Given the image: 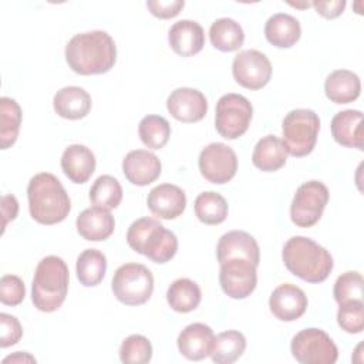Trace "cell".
<instances>
[{
    "instance_id": "obj_29",
    "label": "cell",
    "mask_w": 364,
    "mask_h": 364,
    "mask_svg": "<svg viewBox=\"0 0 364 364\" xmlns=\"http://www.w3.org/2000/svg\"><path fill=\"white\" fill-rule=\"evenodd\" d=\"M202 299L200 287L191 279L182 277L171 283L166 291V301L178 313L193 311Z\"/></svg>"
},
{
    "instance_id": "obj_13",
    "label": "cell",
    "mask_w": 364,
    "mask_h": 364,
    "mask_svg": "<svg viewBox=\"0 0 364 364\" xmlns=\"http://www.w3.org/2000/svg\"><path fill=\"white\" fill-rule=\"evenodd\" d=\"M256 264L245 259H232L220 264L219 283L223 293L232 299H246L257 284Z\"/></svg>"
},
{
    "instance_id": "obj_35",
    "label": "cell",
    "mask_w": 364,
    "mask_h": 364,
    "mask_svg": "<svg viewBox=\"0 0 364 364\" xmlns=\"http://www.w3.org/2000/svg\"><path fill=\"white\" fill-rule=\"evenodd\" d=\"M90 200L95 206L115 209L122 200L121 183L111 175L98 176L90 189Z\"/></svg>"
},
{
    "instance_id": "obj_36",
    "label": "cell",
    "mask_w": 364,
    "mask_h": 364,
    "mask_svg": "<svg viewBox=\"0 0 364 364\" xmlns=\"http://www.w3.org/2000/svg\"><path fill=\"white\" fill-rule=\"evenodd\" d=\"M152 358L151 341L142 334L128 336L119 347V360L125 364H145Z\"/></svg>"
},
{
    "instance_id": "obj_12",
    "label": "cell",
    "mask_w": 364,
    "mask_h": 364,
    "mask_svg": "<svg viewBox=\"0 0 364 364\" xmlns=\"http://www.w3.org/2000/svg\"><path fill=\"white\" fill-rule=\"evenodd\" d=\"M235 81L247 90L263 88L272 77L269 58L257 50H243L235 55L232 63Z\"/></svg>"
},
{
    "instance_id": "obj_1",
    "label": "cell",
    "mask_w": 364,
    "mask_h": 364,
    "mask_svg": "<svg viewBox=\"0 0 364 364\" xmlns=\"http://www.w3.org/2000/svg\"><path fill=\"white\" fill-rule=\"evenodd\" d=\"M65 61L80 75L108 73L117 61L115 41L102 30L75 34L65 46Z\"/></svg>"
},
{
    "instance_id": "obj_41",
    "label": "cell",
    "mask_w": 364,
    "mask_h": 364,
    "mask_svg": "<svg viewBox=\"0 0 364 364\" xmlns=\"http://www.w3.org/2000/svg\"><path fill=\"white\" fill-rule=\"evenodd\" d=\"M183 0H148L146 7L158 18H172L183 9Z\"/></svg>"
},
{
    "instance_id": "obj_32",
    "label": "cell",
    "mask_w": 364,
    "mask_h": 364,
    "mask_svg": "<svg viewBox=\"0 0 364 364\" xmlns=\"http://www.w3.org/2000/svg\"><path fill=\"white\" fill-rule=\"evenodd\" d=\"M195 215L205 225H219L228 216V202L226 199L213 191L202 192L196 196Z\"/></svg>"
},
{
    "instance_id": "obj_34",
    "label": "cell",
    "mask_w": 364,
    "mask_h": 364,
    "mask_svg": "<svg viewBox=\"0 0 364 364\" xmlns=\"http://www.w3.org/2000/svg\"><path fill=\"white\" fill-rule=\"evenodd\" d=\"M138 134L145 146L161 149L169 141L171 125L161 115H146L139 121Z\"/></svg>"
},
{
    "instance_id": "obj_22",
    "label": "cell",
    "mask_w": 364,
    "mask_h": 364,
    "mask_svg": "<svg viewBox=\"0 0 364 364\" xmlns=\"http://www.w3.org/2000/svg\"><path fill=\"white\" fill-rule=\"evenodd\" d=\"M75 225L80 236L90 242L105 240L112 235L115 229L114 216L109 213L108 209L100 206L84 209L78 215Z\"/></svg>"
},
{
    "instance_id": "obj_31",
    "label": "cell",
    "mask_w": 364,
    "mask_h": 364,
    "mask_svg": "<svg viewBox=\"0 0 364 364\" xmlns=\"http://www.w3.org/2000/svg\"><path fill=\"white\" fill-rule=\"evenodd\" d=\"M77 277L85 287H94L100 284L107 272V257L97 249H85L77 257L75 263Z\"/></svg>"
},
{
    "instance_id": "obj_20",
    "label": "cell",
    "mask_w": 364,
    "mask_h": 364,
    "mask_svg": "<svg viewBox=\"0 0 364 364\" xmlns=\"http://www.w3.org/2000/svg\"><path fill=\"white\" fill-rule=\"evenodd\" d=\"M168 41L178 55L191 57L203 48L205 31L202 26L193 20H179L169 28Z\"/></svg>"
},
{
    "instance_id": "obj_6",
    "label": "cell",
    "mask_w": 364,
    "mask_h": 364,
    "mask_svg": "<svg viewBox=\"0 0 364 364\" xmlns=\"http://www.w3.org/2000/svg\"><path fill=\"white\" fill-rule=\"evenodd\" d=\"M318 131L320 118L313 109H291L286 114L282 122V134L286 152L296 158L309 155L316 146Z\"/></svg>"
},
{
    "instance_id": "obj_9",
    "label": "cell",
    "mask_w": 364,
    "mask_h": 364,
    "mask_svg": "<svg viewBox=\"0 0 364 364\" xmlns=\"http://www.w3.org/2000/svg\"><path fill=\"white\" fill-rule=\"evenodd\" d=\"M291 355L301 364H334L338 350L330 336L316 327L299 331L290 344Z\"/></svg>"
},
{
    "instance_id": "obj_26",
    "label": "cell",
    "mask_w": 364,
    "mask_h": 364,
    "mask_svg": "<svg viewBox=\"0 0 364 364\" xmlns=\"http://www.w3.org/2000/svg\"><path fill=\"white\" fill-rule=\"evenodd\" d=\"M326 97L334 104H348L355 101L361 92L360 77L350 70H336L330 73L324 82Z\"/></svg>"
},
{
    "instance_id": "obj_37",
    "label": "cell",
    "mask_w": 364,
    "mask_h": 364,
    "mask_svg": "<svg viewBox=\"0 0 364 364\" xmlns=\"http://www.w3.org/2000/svg\"><path fill=\"white\" fill-rule=\"evenodd\" d=\"M364 280L361 273L358 272H346L337 277L333 289L334 300L338 304L353 301V300H363L364 291Z\"/></svg>"
},
{
    "instance_id": "obj_23",
    "label": "cell",
    "mask_w": 364,
    "mask_h": 364,
    "mask_svg": "<svg viewBox=\"0 0 364 364\" xmlns=\"http://www.w3.org/2000/svg\"><path fill=\"white\" fill-rule=\"evenodd\" d=\"M61 169L71 182L85 183L95 171V156L85 145H68L61 155Z\"/></svg>"
},
{
    "instance_id": "obj_18",
    "label": "cell",
    "mask_w": 364,
    "mask_h": 364,
    "mask_svg": "<svg viewBox=\"0 0 364 364\" xmlns=\"http://www.w3.org/2000/svg\"><path fill=\"white\" fill-rule=\"evenodd\" d=\"M146 205L159 219H176L186 208V195L176 185L161 183L149 191Z\"/></svg>"
},
{
    "instance_id": "obj_33",
    "label": "cell",
    "mask_w": 364,
    "mask_h": 364,
    "mask_svg": "<svg viewBox=\"0 0 364 364\" xmlns=\"http://www.w3.org/2000/svg\"><path fill=\"white\" fill-rule=\"evenodd\" d=\"M0 146L7 149L16 142L21 124V108L16 100L0 98Z\"/></svg>"
},
{
    "instance_id": "obj_14",
    "label": "cell",
    "mask_w": 364,
    "mask_h": 364,
    "mask_svg": "<svg viewBox=\"0 0 364 364\" xmlns=\"http://www.w3.org/2000/svg\"><path fill=\"white\" fill-rule=\"evenodd\" d=\"M166 108L169 114L181 122H198L208 112V101L200 91L181 87L169 94Z\"/></svg>"
},
{
    "instance_id": "obj_10",
    "label": "cell",
    "mask_w": 364,
    "mask_h": 364,
    "mask_svg": "<svg viewBox=\"0 0 364 364\" xmlns=\"http://www.w3.org/2000/svg\"><path fill=\"white\" fill-rule=\"evenodd\" d=\"M330 192L320 181H309L301 183L290 205L291 222L299 228H310L316 225L328 202Z\"/></svg>"
},
{
    "instance_id": "obj_25",
    "label": "cell",
    "mask_w": 364,
    "mask_h": 364,
    "mask_svg": "<svg viewBox=\"0 0 364 364\" xmlns=\"http://www.w3.org/2000/svg\"><path fill=\"white\" fill-rule=\"evenodd\" d=\"M264 36L272 46L277 48H290L301 36L300 23L296 17L287 13H276L266 21Z\"/></svg>"
},
{
    "instance_id": "obj_11",
    "label": "cell",
    "mask_w": 364,
    "mask_h": 364,
    "mask_svg": "<svg viewBox=\"0 0 364 364\" xmlns=\"http://www.w3.org/2000/svg\"><path fill=\"white\" fill-rule=\"evenodd\" d=\"M198 164L202 176L216 185L229 182L237 171V156L235 151L222 142L206 145L199 154Z\"/></svg>"
},
{
    "instance_id": "obj_27",
    "label": "cell",
    "mask_w": 364,
    "mask_h": 364,
    "mask_svg": "<svg viewBox=\"0 0 364 364\" xmlns=\"http://www.w3.org/2000/svg\"><path fill=\"white\" fill-rule=\"evenodd\" d=\"M287 152L284 144L276 135H266L257 141L252 154L253 165L263 172H274L284 166Z\"/></svg>"
},
{
    "instance_id": "obj_42",
    "label": "cell",
    "mask_w": 364,
    "mask_h": 364,
    "mask_svg": "<svg viewBox=\"0 0 364 364\" xmlns=\"http://www.w3.org/2000/svg\"><path fill=\"white\" fill-rule=\"evenodd\" d=\"M311 6L316 9V11L323 16L324 18H336L338 17L344 9L346 1L344 0H330V1H311Z\"/></svg>"
},
{
    "instance_id": "obj_21",
    "label": "cell",
    "mask_w": 364,
    "mask_h": 364,
    "mask_svg": "<svg viewBox=\"0 0 364 364\" xmlns=\"http://www.w3.org/2000/svg\"><path fill=\"white\" fill-rule=\"evenodd\" d=\"M334 141L347 148H364L363 112L358 109H344L337 112L330 124Z\"/></svg>"
},
{
    "instance_id": "obj_3",
    "label": "cell",
    "mask_w": 364,
    "mask_h": 364,
    "mask_svg": "<svg viewBox=\"0 0 364 364\" xmlns=\"http://www.w3.org/2000/svg\"><path fill=\"white\" fill-rule=\"evenodd\" d=\"M282 257L291 274L309 283L324 282L334 266L330 252L306 236L290 237L283 246Z\"/></svg>"
},
{
    "instance_id": "obj_40",
    "label": "cell",
    "mask_w": 364,
    "mask_h": 364,
    "mask_svg": "<svg viewBox=\"0 0 364 364\" xmlns=\"http://www.w3.org/2000/svg\"><path fill=\"white\" fill-rule=\"evenodd\" d=\"M0 347L6 348L10 346H14L20 341L23 336V327L17 317L0 313Z\"/></svg>"
},
{
    "instance_id": "obj_30",
    "label": "cell",
    "mask_w": 364,
    "mask_h": 364,
    "mask_svg": "<svg viewBox=\"0 0 364 364\" xmlns=\"http://www.w3.org/2000/svg\"><path fill=\"white\" fill-rule=\"evenodd\" d=\"M246 350V338L237 330L222 331L213 338L210 358L216 364H232Z\"/></svg>"
},
{
    "instance_id": "obj_2",
    "label": "cell",
    "mask_w": 364,
    "mask_h": 364,
    "mask_svg": "<svg viewBox=\"0 0 364 364\" xmlns=\"http://www.w3.org/2000/svg\"><path fill=\"white\" fill-rule=\"evenodd\" d=\"M27 198L31 218L41 225L60 223L71 210L68 193L58 178L50 172H40L30 179Z\"/></svg>"
},
{
    "instance_id": "obj_8",
    "label": "cell",
    "mask_w": 364,
    "mask_h": 364,
    "mask_svg": "<svg viewBox=\"0 0 364 364\" xmlns=\"http://www.w3.org/2000/svg\"><path fill=\"white\" fill-rule=\"evenodd\" d=\"M252 115L253 107L246 97L235 92L225 94L216 104L215 128L225 139H236L247 131Z\"/></svg>"
},
{
    "instance_id": "obj_16",
    "label": "cell",
    "mask_w": 364,
    "mask_h": 364,
    "mask_svg": "<svg viewBox=\"0 0 364 364\" xmlns=\"http://www.w3.org/2000/svg\"><path fill=\"white\" fill-rule=\"evenodd\" d=\"M219 264L232 259H245L259 266L260 249L256 239L243 230H230L220 236L216 246Z\"/></svg>"
},
{
    "instance_id": "obj_38",
    "label": "cell",
    "mask_w": 364,
    "mask_h": 364,
    "mask_svg": "<svg viewBox=\"0 0 364 364\" xmlns=\"http://www.w3.org/2000/svg\"><path fill=\"white\" fill-rule=\"evenodd\" d=\"M337 323L350 334H358L364 328V303L363 300H353L338 304Z\"/></svg>"
},
{
    "instance_id": "obj_5",
    "label": "cell",
    "mask_w": 364,
    "mask_h": 364,
    "mask_svg": "<svg viewBox=\"0 0 364 364\" xmlns=\"http://www.w3.org/2000/svg\"><path fill=\"white\" fill-rule=\"evenodd\" d=\"M128 246L152 260L154 263L169 262L178 250V239L154 218H139L131 223L127 232Z\"/></svg>"
},
{
    "instance_id": "obj_19",
    "label": "cell",
    "mask_w": 364,
    "mask_h": 364,
    "mask_svg": "<svg viewBox=\"0 0 364 364\" xmlns=\"http://www.w3.org/2000/svg\"><path fill=\"white\" fill-rule=\"evenodd\" d=\"M213 330L205 323H192L186 326L178 336L179 353L192 361H199L210 355L213 344Z\"/></svg>"
},
{
    "instance_id": "obj_7",
    "label": "cell",
    "mask_w": 364,
    "mask_h": 364,
    "mask_svg": "<svg viewBox=\"0 0 364 364\" xmlns=\"http://www.w3.org/2000/svg\"><path fill=\"white\" fill-rule=\"evenodd\" d=\"M111 289L117 300L122 304L139 306L152 296L154 276L141 263H125L115 270Z\"/></svg>"
},
{
    "instance_id": "obj_15",
    "label": "cell",
    "mask_w": 364,
    "mask_h": 364,
    "mask_svg": "<svg viewBox=\"0 0 364 364\" xmlns=\"http://www.w3.org/2000/svg\"><path fill=\"white\" fill-rule=\"evenodd\" d=\"M307 296L304 291L291 283L277 286L269 299L272 314L282 321H294L300 318L307 309Z\"/></svg>"
},
{
    "instance_id": "obj_17",
    "label": "cell",
    "mask_w": 364,
    "mask_h": 364,
    "mask_svg": "<svg viewBox=\"0 0 364 364\" xmlns=\"http://www.w3.org/2000/svg\"><path fill=\"white\" fill-rule=\"evenodd\" d=\"M159 158L146 149H134L122 159V172L128 182L136 186H146L161 175Z\"/></svg>"
},
{
    "instance_id": "obj_24",
    "label": "cell",
    "mask_w": 364,
    "mask_h": 364,
    "mask_svg": "<svg viewBox=\"0 0 364 364\" xmlns=\"http://www.w3.org/2000/svg\"><path fill=\"white\" fill-rule=\"evenodd\" d=\"M91 95L81 87L70 85L58 90L53 98L54 111L65 119H81L91 109Z\"/></svg>"
},
{
    "instance_id": "obj_4",
    "label": "cell",
    "mask_w": 364,
    "mask_h": 364,
    "mask_svg": "<svg viewBox=\"0 0 364 364\" xmlns=\"http://www.w3.org/2000/svg\"><path fill=\"white\" fill-rule=\"evenodd\" d=\"M70 272L65 262L54 255L43 257L34 272L31 283V301L44 313L61 307L68 291Z\"/></svg>"
},
{
    "instance_id": "obj_39",
    "label": "cell",
    "mask_w": 364,
    "mask_h": 364,
    "mask_svg": "<svg viewBox=\"0 0 364 364\" xmlns=\"http://www.w3.org/2000/svg\"><path fill=\"white\" fill-rule=\"evenodd\" d=\"M26 297L23 280L16 274H4L0 279V301L6 306H17Z\"/></svg>"
},
{
    "instance_id": "obj_28",
    "label": "cell",
    "mask_w": 364,
    "mask_h": 364,
    "mask_svg": "<svg viewBox=\"0 0 364 364\" xmlns=\"http://www.w3.org/2000/svg\"><path fill=\"white\" fill-rule=\"evenodd\" d=\"M209 38L215 48L223 53H230L239 50L243 46L245 33L236 20L230 17H222L212 23L209 28Z\"/></svg>"
},
{
    "instance_id": "obj_43",
    "label": "cell",
    "mask_w": 364,
    "mask_h": 364,
    "mask_svg": "<svg viewBox=\"0 0 364 364\" xmlns=\"http://www.w3.org/2000/svg\"><path fill=\"white\" fill-rule=\"evenodd\" d=\"M18 212V202L16 196L13 195H4L1 198V215H3V225H1V233L4 232L7 223L10 220H14Z\"/></svg>"
},
{
    "instance_id": "obj_44",
    "label": "cell",
    "mask_w": 364,
    "mask_h": 364,
    "mask_svg": "<svg viewBox=\"0 0 364 364\" xmlns=\"http://www.w3.org/2000/svg\"><path fill=\"white\" fill-rule=\"evenodd\" d=\"M7 363H36V358L28 353L17 351L13 355H9L3 360V364H7Z\"/></svg>"
}]
</instances>
